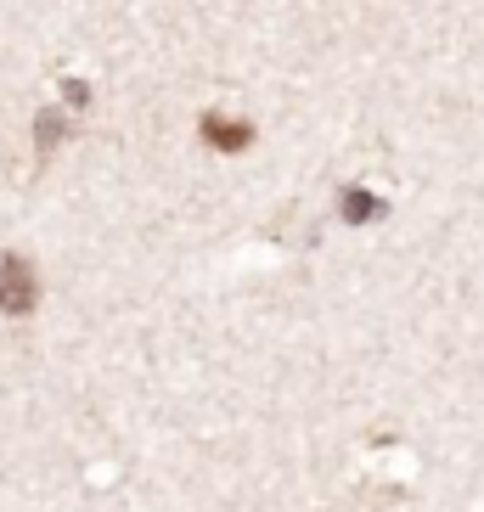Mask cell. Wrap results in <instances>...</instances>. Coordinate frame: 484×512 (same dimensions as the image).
<instances>
[{
  "label": "cell",
  "mask_w": 484,
  "mask_h": 512,
  "mask_svg": "<svg viewBox=\"0 0 484 512\" xmlns=\"http://www.w3.org/2000/svg\"><path fill=\"white\" fill-rule=\"evenodd\" d=\"M203 136L214 141V147H226V152H237V147H248V124H231V119H203Z\"/></svg>",
  "instance_id": "cell-2"
},
{
  "label": "cell",
  "mask_w": 484,
  "mask_h": 512,
  "mask_svg": "<svg viewBox=\"0 0 484 512\" xmlns=\"http://www.w3.org/2000/svg\"><path fill=\"white\" fill-rule=\"evenodd\" d=\"M0 310H6V316H29V310H34V276H29V265H0Z\"/></svg>",
  "instance_id": "cell-1"
},
{
  "label": "cell",
  "mask_w": 484,
  "mask_h": 512,
  "mask_svg": "<svg viewBox=\"0 0 484 512\" xmlns=\"http://www.w3.org/2000/svg\"><path fill=\"white\" fill-rule=\"evenodd\" d=\"M378 209H383V203H378L372 192H349V197H344V220H355V226H361V220H372Z\"/></svg>",
  "instance_id": "cell-3"
}]
</instances>
